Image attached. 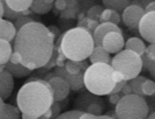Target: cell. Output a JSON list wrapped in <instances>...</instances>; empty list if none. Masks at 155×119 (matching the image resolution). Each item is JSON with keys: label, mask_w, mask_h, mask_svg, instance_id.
<instances>
[{"label": "cell", "mask_w": 155, "mask_h": 119, "mask_svg": "<svg viewBox=\"0 0 155 119\" xmlns=\"http://www.w3.org/2000/svg\"><path fill=\"white\" fill-rule=\"evenodd\" d=\"M101 12H103V7L101 6H93V7H91L87 11V18L98 21Z\"/></svg>", "instance_id": "obj_29"}, {"label": "cell", "mask_w": 155, "mask_h": 119, "mask_svg": "<svg viewBox=\"0 0 155 119\" xmlns=\"http://www.w3.org/2000/svg\"><path fill=\"white\" fill-rule=\"evenodd\" d=\"M31 21H34V20H31V18L21 15L20 18H18V19H16V22L14 24V26H15V29H16V31H19L20 28H22L25 25L29 24V22H31Z\"/></svg>", "instance_id": "obj_31"}, {"label": "cell", "mask_w": 155, "mask_h": 119, "mask_svg": "<svg viewBox=\"0 0 155 119\" xmlns=\"http://www.w3.org/2000/svg\"><path fill=\"white\" fill-rule=\"evenodd\" d=\"M125 40L121 33L112 32L104 36L101 47L104 48L109 54H117L124 49Z\"/></svg>", "instance_id": "obj_10"}, {"label": "cell", "mask_w": 155, "mask_h": 119, "mask_svg": "<svg viewBox=\"0 0 155 119\" xmlns=\"http://www.w3.org/2000/svg\"><path fill=\"white\" fill-rule=\"evenodd\" d=\"M111 13H112V9H109V8L103 9V12H101V15H99V20H98V22H101V24H103V22H109Z\"/></svg>", "instance_id": "obj_35"}, {"label": "cell", "mask_w": 155, "mask_h": 119, "mask_svg": "<svg viewBox=\"0 0 155 119\" xmlns=\"http://www.w3.org/2000/svg\"><path fill=\"white\" fill-rule=\"evenodd\" d=\"M13 53L11 42L0 39V65H4L9 62V57Z\"/></svg>", "instance_id": "obj_20"}, {"label": "cell", "mask_w": 155, "mask_h": 119, "mask_svg": "<svg viewBox=\"0 0 155 119\" xmlns=\"http://www.w3.org/2000/svg\"><path fill=\"white\" fill-rule=\"evenodd\" d=\"M89 60L91 64L94 63H105V64H110L111 62V56L110 54L101 47V46H94L92 53L89 56Z\"/></svg>", "instance_id": "obj_16"}, {"label": "cell", "mask_w": 155, "mask_h": 119, "mask_svg": "<svg viewBox=\"0 0 155 119\" xmlns=\"http://www.w3.org/2000/svg\"><path fill=\"white\" fill-rule=\"evenodd\" d=\"M124 48L137 53L139 56L143 55L145 54V50H146V46H145L143 41L140 40L139 38H130V39L125 42Z\"/></svg>", "instance_id": "obj_18"}, {"label": "cell", "mask_w": 155, "mask_h": 119, "mask_svg": "<svg viewBox=\"0 0 155 119\" xmlns=\"http://www.w3.org/2000/svg\"><path fill=\"white\" fill-rule=\"evenodd\" d=\"M141 90H142V94L145 95V97H147V96H154V94H155L154 81L146 78L143 81V83H142Z\"/></svg>", "instance_id": "obj_26"}, {"label": "cell", "mask_w": 155, "mask_h": 119, "mask_svg": "<svg viewBox=\"0 0 155 119\" xmlns=\"http://www.w3.org/2000/svg\"><path fill=\"white\" fill-rule=\"evenodd\" d=\"M45 79L49 82L50 87L53 89V95H54L55 102H61L62 99H65L69 96V92H70L69 84L63 78L58 77V76H55L54 71L46 75Z\"/></svg>", "instance_id": "obj_7"}, {"label": "cell", "mask_w": 155, "mask_h": 119, "mask_svg": "<svg viewBox=\"0 0 155 119\" xmlns=\"http://www.w3.org/2000/svg\"><path fill=\"white\" fill-rule=\"evenodd\" d=\"M84 72H85V70L83 69V70H81L78 74L71 75L69 72H67L64 67H57V68H55L54 70L55 76H58V77L64 79L69 84L70 89L74 90V91H78V90H81L82 88L84 87V82H83Z\"/></svg>", "instance_id": "obj_9"}, {"label": "cell", "mask_w": 155, "mask_h": 119, "mask_svg": "<svg viewBox=\"0 0 155 119\" xmlns=\"http://www.w3.org/2000/svg\"><path fill=\"white\" fill-rule=\"evenodd\" d=\"M16 32L18 31L15 29V26L13 22L0 18V39L11 42L15 39Z\"/></svg>", "instance_id": "obj_15"}, {"label": "cell", "mask_w": 155, "mask_h": 119, "mask_svg": "<svg viewBox=\"0 0 155 119\" xmlns=\"http://www.w3.org/2000/svg\"><path fill=\"white\" fill-rule=\"evenodd\" d=\"M2 16H4V7H2L1 1H0V18H2Z\"/></svg>", "instance_id": "obj_52"}, {"label": "cell", "mask_w": 155, "mask_h": 119, "mask_svg": "<svg viewBox=\"0 0 155 119\" xmlns=\"http://www.w3.org/2000/svg\"><path fill=\"white\" fill-rule=\"evenodd\" d=\"M9 62H11L12 64L21 63V56H20V54H19L18 51H14V50H13L12 55H11V57H9Z\"/></svg>", "instance_id": "obj_38"}, {"label": "cell", "mask_w": 155, "mask_h": 119, "mask_svg": "<svg viewBox=\"0 0 155 119\" xmlns=\"http://www.w3.org/2000/svg\"><path fill=\"white\" fill-rule=\"evenodd\" d=\"M106 116H109V117H111V118H113V119H117L116 112L114 111H107L106 112Z\"/></svg>", "instance_id": "obj_49"}, {"label": "cell", "mask_w": 155, "mask_h": 119, "mask_svg": "<svg viewBox=\"0 0 155 119\" xmlns=\"http://www.w3.org/2000/svg\"><path fill=\"white\" fill-rule=\"evenodd\" d=\"M113 81H114V83H119V82L124 81V76L119 71H114L113 70Z\"/></svg>", "instance_id": "obj_42"}, {"label": "cell", "mask_w": 155, "mask_h": 119, "mask_svg": "<svg viewBox=\"0 0 155 119\" xmlns=\"http://www.w3.org/2000/svg\"><path fill=\"white\" fill-rule=\"evenodd\" d=\"M51 8L53 5L47 4L45 0H33L29 9L35 14H47L51 11Z\"/></svg>", "instance_id": "obj_23"}, {"label": "cell", "mask_w": 155, "mask_h": 119, "mask_svg": "<svg viewBox=\"0 0 155 119\" xmlns=\"http://www.w3.org/2000/svg\"><path fill=\"white\" fill-rule=\"evenodd\" d=\"M54 103L53 89L46 79L31 78L26 82L16 95V105L21 113L41 117Z\"/></svg>", "instance_id": "obj_2"}, {"label": "cell", "mask_w": 155, "mask_h": 119, "mask_svg": "<svg viewBox=\"0 0 155 119\" xmlns=\"http://www.w3.org/2000/svg\"><path fill=\"white\" fill-rule=\"evenodd\" d=\"M0 119H21L20 110L18 109V106L5 104L2 112H1V116H0Z\"/></svg>", "instance_id": "obj_24"}, {"label": "cell", "mask_w": 155, "mask_h": 119, "mask_svg": "<svg viewBox=\"0 0 155 119\" xmlns=\"http://www.w3.org/2000/svg\"><path fill=\"white\" fill-rule=\"evenodd\" d=\"M146 119H155V114H154V112H152L149 116H147L146 117Z\"/></svg>", "instance_id": "obj_53"}, {"label": "cell", "mask_w": 155, "mask_h": 119, "mask_svg": "<svg viewBox=\"0 0 155 119\" xmlns=\"http://www.w3.org/2000/svg\"><path fill=\"white\" fill-rule=\"evenodd\" d=\"M123 97L121 94H110V97H109V102L111 104H113V105H116L118 102H119V99Z\"/></svg>", "instance_id": "obj_40"}, {"label": "cell", "mask_w": 155, "mask_h": 119, "mask_svg": "<svg viewBox=\"0 0 155 119\" xmlns=\"http://www.w3.org/2000/svg\"><path fill=\"white\" fill-rule=\"evenodd\" d=\"M103 106H104L103 103H92L86 107L85 112L91 113L93 116H101V112H103Z\"/></svg>", "instance_id": "obj_28"}, {"label": "cell", "mask_w": 155, "mask_h": 119, "mask_svg": "<svg viewBox=\"0 0 155 119\" xmlns=\"http://www.w3.org/2000/svg\"><path fill=\"white\" fill-rule=\"evenodd\" d=\"M145 13H150V12H155V2L150 1L149 4H147V6L143 8Z\"/></svg>", "instance_id": "obj_43"}, {"label": "cell", "mask_w": 155, "mask_h": 119, "mask_svg": "<svg viewBox=\"0 0 155 119\" xmlns=\"http://www.w3.org/2000/svg\"><path fill=\"white\" fill-rule=\"evenodd\" d=\"M4 69L8 71L13 77H27L31 74V70L26 68L22 64H12L11 62H7L6 64L2 65Z\"/></svg>", "instance_id": "obj_17"}, {"label": "cell", "mask_w": 155, "mask_h": 119, "mask_svg": "<svg viewBox=\"0 0 155 119\" xmlns=\"http://www.w3.org/2000/svg\"><path fill=\"white\" fill-rule=\"evenodd\" d=\"M112 32L116 33H121V29L117 26V25H113L111 22H103V24H99L98 27L94 29V32L92 33V38H93V42H94V46H101V42H103V39L106 34Z\"/></svg>", "instance_id": "obj_13"}, {"label": "cell", "mask_w": 155, "mask_h": 119, "mask_svg": "<svg viewBox=\"0 0 155 119\" xmlns=\"http://www.w3.org/2000/svg\"><path fill=\"white\" fill-rule=\"evenodd\" d=\"M109 22H111V24H113V25H117V26L120 24V15H119V13H117V12H114V11H112Z\"/></svg>", "instance_id": "obj_39"}, {"label": "cell", "mask_w": 155, "mask_h": 119, "mask_svg": "<svg viewBox=\"0 0 155 119\" xmlns=\"http://www.w3.org/2000/svg\"><path fill=\"white\" fill-rule=\"evenodd\" d=\"M82 114V111L78 110H71V111H67L60 114L56 119H78V117Z\"/></svg>", "instance_id": "obj_30"}, {"label": "cell", "mask_w": 155, "mask_h": 119, "mask_svg": "<svg viewBox=\"0 0 155 119\" xmlns=\"http://www.w3.org/2000/svg\"><path fill=\"white\" fill-rule=\"evenodd\" d=\"M47 28L49 29V32L54 35L55 39H56V36H57V35H60V29H58L57 27H55V26H49V27H47Z\"/></svg>", "instance_id": "obj_47"}, {"label": "cell", "mask_w": 155, "mask_h": 119, "mask_svg": "<svg viewBox=\"0 0 155 119\" xmlns=\"http://www.w3.org/2000/svg\"><path fill=\"white\" fill-rule=\"evenodd\" d=\"M96 119H113V118H111V117L106 116V114H101V116H97Z\"/></svg>", "instance_id": "obj_50"}, {"label": "cell", "mask_w": 155, "mask_h": 119, "mask_svg": "<svg viewBox=\"0 0 155 119\" xmlns=\"http://www.w3.org/2000/svg\"><path fill=\"white\" fill-rule=\"evenodd\" d=\"M84 87L89 92L97 96L110 95L113 87V69L110 64L94 63L86 68L83 76Z\"/></svg>", "instance_id": "obj_4"}, {"label": "cell", "mask_w": 155, "mask_h": 119, "mask_svg": "<svg viewBox=\"0 0 155 119\" xmlns=\"http://www.w3.org/2000/svg\"><path fill=\"white\" fill-rule=\"evenodd\" d=\"M143 14H145L143 7L138 6V5H130L127 8H125V11L123 12V15H121L123 22L128 28L135 29V28H138L140 20L143 16Z\"/></svg>", "instance_id": "obj_11"}, {"label": "cell", "mask_w": 155, "mask_h": 119, "mask_svg": "<svg viewBox=\"0 0 155 119\" xmlns=\"http://www.w3.org/2000/svg\"><path fill=\"white\" fill-rule=\"evenodd\" d=\"M126 83H127V81H121V82H119V83H116V85L113 87L112 89V91H111V94H120L121 92V90H123V88L126 85Z\"/></svg>", "instance_id": "obj_37"}, {"label": "cell", "mask_w": 155, "mask_h": 119, "mask_svg": "<svg viewBox=\"0 0 155 119\" xmlns=\"http://www.w3.org/2000/svg\"><path fill=\"white\" fill-rule=\"evenodd\" d=\"M114 112L117 119H146L149 106L143 97L131 94L119 99Z\"/></svg>", "instance_id": "obj_5"}, {"label": "cell", "mask_w": 155, "mask_h": 119, "mask_svg": "<svg viewBox=\"0 0 155 119\" xmlns=\"http://www.w3.org/2000/svg\"><path fill=\"white\" fill-rule=\"evenodd\" d=\"M145 54L148 58L155 61V45L154 43H149V46L146 47V50H145Z\"/></svg>", "instance_id": "obj_36"}, {"label": "cell", "mask_w": 155, "mask_h": 119, "mask_svg": "<svg viewBox=\"0 0 155 119\" xmlns=\"http://www.w3.org/2000/svg\"><path fill=\"white\" fill-rule=\"evenodd\" d=\"M47 4H49V5H54V1L55 0H45Z\"/></svg>", "instance_id": "obj_54"}, {"label": "cell", "mask_w": 155, "mask_h": 119, "mask_svg": "<svg viewBox=\"0 0 155 119\" xmlns=\"http://www.w3.org/2000/svg\"><path fill=\"white\" fill-rule=\"evenodd\" d=\"M97 116H93L91 113H87V112H82V114L78 117V119H96Z\"/></svg>", "instance_id": "obj_46"}, {"label": "cell", "mask_w": 155, "mask_h": 119, "mask_svg": "<svg viewBox=\"0 0 155 119\" xmlns=\"http://www.w3.org/2000/svg\"><path fill=\"white\" fill-rule=\"evenodd\" d=\"M131 5V0H103V6L117 13H123Z\"/></svg>", "instance_id": "obj_19"}, {"label": "cell", "mask_w": 155, "mask_h": 119, "mask_svg": "<svg viewBox=\"0 0 155 119\" xmlns=\"http://www.w3.org/2000/svg\"><path fill=\"white\" fill-rule=\"evenodd\" d=\"M92 103H103L104 104V101L101 99L97 95H93V94H82L79 95L75 99V103H74V106H75V110H78V111L85 112L86 107L89 105H91Z\"/></svg>", "instance_id": "obj_14"}, {"label": "cell", "mask_w": 155, "mask_h": 119, "mask_svg": "<svg viewBox=\"0 0 155 119\" xmlns=\"http://www.w3.org/2000/svg\"><path fill=\"white\" fill-rule=\"evenodd\" d=\"M89 67V64L86 61H71V60H68L65 63H64V68L67 72H69L71 75H75V74H78L81 70H86V68Z\"/></svg>", "instance_id": "obj_21"}, {"label": "cell", "mask_w": 155, "mask_h": 119, "mask_svg": "<svg viewBox=\"0 0 155 119\" xmlns=\"http://www.w3.org/2000/svg\"><path fill=\"white\" fill-rule=\"evenodd\" d=\"M21 118L22 119H39L36 116H31V114H28V113H22V114H21Z\"/></svg>", "instance_id": "obj_48"}, {"label": "cell", "mask_w": 155, "mask_h": 119, "mask_svg": "<svg viewBox=\"0 0 155 119\" xmlns=\"http://www.w3.org/2000/svg\"><path fill=\"white\" fill-rule=\"evenodd\" d=\"M7 6L12 11L18 12V13H21L26 9H29L31 5V1L33 0H5Z\"/></svg>", "instance_id": "obj_22"}, {"label": "cell", "mask_w": 155, "mask_h": 119, "mask_svg": "<svg viewBox=\"0 0 155 119\" xmlns=\"http://www.w3.org/2000/svg\"><path fill=\"white\" fill-rule=\"evenodd\" d=\"M145 79H146V77H143V76H137V77L131 79V81H128V84H130V87L132 89V94L145 98V95L142 94V90H141L142 83H143Z\"/></svg>", "instance_id": "obj_25"}, {"label": "cell", "mask_w": 155, "mask_h": 119, "mask_svg": "<svg viewBox=\"0 0 155 119\" xmlns=\"http://www.w3.org/2000/svg\"><path fill=\"white\" fill-rule=\"evenodd\" d=\"M54 5H55V7H56V9H58V11H63V9L67 8V2H65V0H55Z\"/></svg>", "instance_id": "obj_41"}, {"label": "cell", "mask_w": 155, "mask_h": 119, "mask_svg": "<svg viewBox=\"0 0 155 119\" xmlns=\"http://www.w3.org/2000/svg\"><path fill=\"white\" fill-rule=\"evenodd\" d=\"M77 14V8H65L61 11V16L65 19H74Z\"/></svg>", "instance_id": "obj_32"}, {"label": "cell", "mask_w": 155, "mask_h": 119, "mask_svg": "<svg viewBox=\"0 0 155 119\" xmlns=\"http://www.w3.org/2000/svg\"><path fill=\"white\" fill-rule=\"evenodd\" d=\"M140 35L148 43H155V12L145 13L138 26Z\"/></svg>", "instance_id": "obj_8"}, {"label": "cell", "mask_w": 155, "mask_h": 119, "mask_svg": "<svg viewBox=\"0 0 155 119\" xmlns=\"http://www.w3.org/2000/svg\"><path fill=\"white\" fill-rule=\"evenodd\" d=\"M13 89H14V78L2 67V69L0 70V98L2 101L8 99L13 92Z\"/></svg>", "instance_id": "obj_12"}, {"label": "cell", "mask_w": 155, "mask_h": 119, "mask_svg": "<svg viewBox=\"0 0 155 119\" xmlns=\"http://www.w3.org/2000/svg\"><path fill=\"white\" fill-rule=\"evenodd\" d=\"M67 2V8H77L78 0H65Z\"/></svg>", "instance_id": "obj_45"}, {"label": "cell", "mask_w": 155, "mask_h": 119, "mask_svg": "<svg viewBox=\"0 0 155 119\" xmlns=\"http://www.w3.org/2000/svg\"><path fill=\"white\" fill-rule=\"evenodd\" d=\"M94 48L92 34L84 28L75 27L63 34L60 39V47L65 58L71 61H85Z\"/></svg>", "instance_id": "obj_3"}, {"label": "cell", "mask_w": 155, "mask_h": 119, "mask_svg": "<svg viewBox=\"0 0 155 119\" xmlns=\"http://www.w3.org/2000/svg\"><path fill=\"white\" fill-rule=\"evenodd\" d=\"M55 36L41 22L31 21L16 32L13 50L21 56V64L31 71L43 68L54 53Z\"/></svg>", "instance_id": "obj_1"}, {"label": "cell", "mask_w": 155, "mask_h": 119, "mask_svg": "<svg viewBox=\"0 0 155 119\" xmlns=\"http://www.w3.org/2000/svg\"><path fill=\"white\" fill-rule=\"evenodd\" d=\"M110 65L114 71H119L124 76L125 81H131L132 78L139 76L142 70L141 56L132 50L125 49L117 53L113 58H111Z\"/></svg>", "instance_id": "obj_6"}, {"label": "cell", "mask_w": 155, "mask_h": 119, "mask_svg": "<svg viewBox=\"0 0 155 119\" xmlns=\"http://www.w3.org/2000/svg\"><path fill=\"white\" fill-rule=\"evenodd\" d=\"M141 61H142V68H145L148 72H150L152 77H154L155 76V64H154L155 61L148 58L147 56H146V54L141 55Z\"/></svg>", "instance_id": "obj_27"}, {"label": "cell", "mask_w": 155, "mask_h": 119, "mask_svg": "<svg viewBox=\"0 0 155 119\" xmlns=\"http://www.w3.org/2000/svg\"><path fill=\"white\" fill-rule=\"evenodd\" d=\"M132 94V89L130 87V84H128V82L126 83V85L123 88V90H121V95L123 96H126V95H131Z\"/></svg>", "instance_id": "obj_44"}, {"label": "cell", "mask_w": 155, "mask_h": 119, "mask_svg": "<svg viewBox=\"0 0 155 119\" xmlns=\"http://www.w3.org/2000/svg\"><path fill=\"white\" fill-rule=\"evenodd\" d=\"M1 69H2V65H0V70H1Z\"/></svg>", "instance_id": "obj_55"}, {"label": "cell", "mask_w": 155, "mask_h": 119, "mask_svg": "<svg viewBox=\"0 0 155 119\" xmlns=\"http://www.w3.org/2000/svg\"><path fill=\"white\" fill-rule=\"evenodd\" d=\"M98 25H99V22H98V21H96V20H92V19H89V18H86L85 29L89 33H91V34H92V33L94 32V29L98 27Z\"/></svg>", "instance_id": "obj_34"}, {"label": "cell", "mask_w": 155, "mask_h": 119, "mask_svg": "<svg viewBox=\"0 0 155 119\" xmlns=\"http://www.w3.org/2000/svg\"><path fill=\"white\" fill-rule=\"evenodd\" d=\"M4 105H5L4 101L0 98V116H1V112H2V109H4Z\"/></svg>", "instance_id": "obj_51"}, {"label": "cell", "mask_w": 155, "mask_h": 119, "mask_svg": "<svg viewBox=\"0 0 155 119\" xmlns=\"http://www.w3.org/2000/svg\"><path fill=\"white\" fill-rule=\"evenodd\" d=\"M50 109H51V119H56L60 114H61V111H62V109H61V105L58 102H55L51 104V106H50Z\"/></svg>", "instance_id": "obj_33"}]
</instances>
